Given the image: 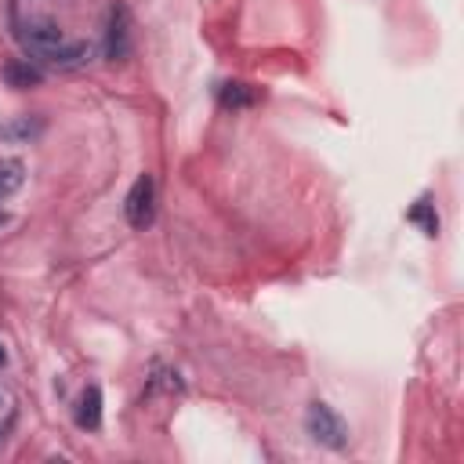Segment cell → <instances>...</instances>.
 Returning a JSON list of instances; mask_svg holds the SVG:
<instances>
[{
    "label": "cell",
    "instance_id": "obj_1",
    "mask_svg": "<svg viewBox=\"0 0 464 464\" xmlns=\"http://www.w3.org/2000/svg\"><path fill=\"white\" fill-rule=\"evenodd\" d=\"M12 30H15V40L33 55V62H51L58 69H76L95 51L87 40H69L55 19L40 12H26L19 0L12 4Z\"/></svg>",
    "mask_w": 464,
    "mask_h": 464
},
{
    "label": "cell",
    "instance_id": "obj_2",
    "mask_svg": "<svg viewBox=\"0 0 464 464\" xmlns=\"http://www.w3.org/2000/svg\"><path fill=\"white\" fill-rule=\"evenodd\" d=\"M305 432L320 446H327V450H345L348 446V425L327 403H309V410H305Z\"/></svg>",
    "mask_w": 464,
    "mask_h": 464
},
{
    "label": "cell",
    "instance_id": "obj_3",
    "mask_svg": "<svg viewBox=\"0 0 464 464\" xmlns=\"http://www.w3.org/2000/svg\"><path fill=\"white\" fill-rule=\"evenodd\" d=\"M124 214H127V225L131 229H149L153 218H156V185H153V174H138L131 193L124 200Z\"/></svg>",
    "mask_w": 464,
    "mask_h": 464
},
{
    "label": "cell",
    "instance_id": "obj_4",
    "mask_svg": "<svg viewBox=\"0 0 464 464\" xmlns=\"http://www.w3.org/2000/svg\"><path fill=\"white\" fill-rule=\"evenodd\" d=\"M127 55H131V12L117 0L106 15V58L124 62Z\"/></svg>",
    "mask_w": 464,
    "mask_h": 464
},
{
    "label": "cell",
    "instance_id": "obj_5",
    "mask_svg": "<svg viewBox=\"0 0 464 464\" xmlns=\"http://www.w3.org/2000/svg\"><path fill=\"white\" fill-rule=\"evenodd\" d=\"M73 421L76 428L83 432H99L102 428V389L99 385H87L76 399V410H73Z\"/></svg>",
    "mask_w": 464,
    "mask_h": 464
},
{
    "label": "cell",
    "instance_id": "obj_6",
    "mask_svg": "<svg viewBox=\"0 0 464 464\" xmlns=\"http://www.w3.org/2000/svg\"><path fill=\"white\" fill-rule=\"evenodd\" d=\"M258 99H261V91L254 83H243V80H229V83L218 87V106L222 109H250Z\"/></svg>",
    "mask_w": 464,
    "mask_h": 464
},
{
    "label": "cell",
    "instance_id": "obj_7",
    "mask_svg": "<svg viewBox=\"0 0 464 464\" xmlns=\"http://www.w3.org/2000/svg\"><path fill=\"white\" fill-rule=\"evenodd\" d=\"M40 80H44V69H40L33 58H15V62L4 66V83L15 87V91H30V87H37Z\"/></svg>",
    "mask_w": 464,
    "mask_h": 464
},
{
    "label": "cell",
    "instance_id": "obj_8",
    "mask_svg": "<svg viewBox=\"0 0 464 464\" xmlns=\"http://www.w3.org/2000/svg\"><path fill=\"white\" fill-rule=\"evenodd\" d=\"M407 222H414V225H421L425 229V236H439V214H435V200L425 193L410 211H407Z\"/></svg>",
    "mask_w": 464,
    "mask_h": 464
},
{
    "label": "cell",
    "instance_id": "obj_9",
    "mask_svg": "<svg viewBox=\"0 0 464 464\" xmlns=\"http://www.w3.org/2000/svg\"><path fill=\"white\" fill-rule=\"evenodd\" d=\"M40 131H44V120H37V117H19L12 124H0V138L4 142H30Z\"/></svg>",
    "mask_w": 464,
    "mask_h": 464
},
{
    "label": "cell",
    "instance_id": "obj_10",
    "mask_svg": "<svg viewBox=\"0 0 464 464\" xmlns=\"http://www.w3.org/2000/svg\"><path fill=\"white\" fill-rule=\"evenodd\" d=\"M26 178V167L19 160H0V200H8Z\"/></svg>",
    "mask_w": 464,
    "mask_h": 464
},
{
    "label": "cell",
    "instance_id": "obj_11",
    "mask_svg": "<svg viewBox=\"0 0 464 464\" xmlns=\"http://www.w3.org/2000/svg\"><path fill=\"white\" fill-rule=\"evenodd\" d=\"M8 363V352H4V345H0V366H4Z\"/></svg>",
    "mask_w": 464,
    "mask_h": 464
},
{
    "label": "cell",
    "instance_id": "obj_12",
    "mask_svg": "<svg viewBox=\"0 0 464 464\" xmlns=\"http://www.w3.org/2000/svg\"><path fill=\"white\" fill-rule=\"evenodd\" d=\"M0 225H8V214H0Z\"/></svg>",
    "mask_w": 464,
    "mask_h": 464
},
{
    "label": "cell",
    "instance_id": "obj_13",
    "mask_svg": "<svg viewBox=\"0 0 464 464\" xmlns=\"http://www.w3.org/2000/svg\"><path fill=\"white\" fill-rule=\"evenodd\" d=\"M0 442H4V428H0Z\"/></svg>",
    "mask_w": 464,
    "mask_h": 464
}]
</instances>
